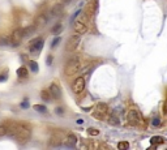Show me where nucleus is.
<instances>
[{
	"label": "nucleus",
	"mask_w": 167,
	"mask_h": 150,
	"mask_svg": "<svg viewBox=\"0 0 167 150\" xmlns=\"http://www.w3.org/2000/svg\"><path fill=\"white\" fill-rule=\"evenodd\" d=\"M34 110L38 111V112H46V107H44V106H42V104H35Z\"/></svg>",
	"instance_id": "20"
},
{
	"label": "nucleus",
	"mask_w": 167,
	"mask_h": 150,
	"mask_svg": "<svg viewBox=\"0 0 167 150\" xmlns=\"http://www.w3.org/2000/svg\"><path fill=\"white\" fill-rule=\"evenodd\" d=\"M127 119L131 125H137L140 120H141V116H140V113L136 110H129L127 113Z\"/></svg>",
	"instance_id": "7"
},
{
	"label": "nucleus",
	"mask_w": 167,
	"mask_h": 150,
	"mask_svg": "<svg viewBox=\"0 0 167 150\" xmlns=\"http://www.w3.org/2000/svg\"><path fill=\"white\" fill-rule=\"evenodd\" d=\"M48 90H50V93H51V97H54V98H60L62 92H60L59 85H56V84H51V86H50Z\"/></svg>",
	"instance_id": "11"
},
{
	"label": "nucleus",
	"mask_w": 167,
	"mask_h": 150,
	"mask_svg": "<svg viewBox=\"0 0 167 150\" xmlns=\"http://www.w3.org/2000/svg\"><path fill=\"white\" fill-rule=\"evenodd\" d=\"M108 111V106L106 103H98L95 107V112H94V116L95 117H99V119H102L105 116L106 113Z\"/></svg>",
	"instance_id": "8"
},
{
	"label": "nucleus",
	"mask_w": 167,
	"mask_h": 150,
	"mask_svg": "<svg viewBox=\"0 0 167 150\" xmlns=\"http://www.w3.org/2000/svg\"><path fill=\"white\" fill-rule=\"evenodd\" d=\"M8 133V125H0V137H3Z\"/></svg>",
	"instance_id": "17"
},
{
	"label": "nucleus",
	"mask_w": 167,
	"mask_h": 150,
	"mask_svg": "<svg viewBox=\"0 0 167 150\" xmlns=\"http://www.w3.org/2000/svg\"><path fill=\"white\" fill-rule=\"evenodd\" d=\"M59 42H60V37H56L55 39L52 40V43H51V47H52V48H55L56 44H59Z\"/></svg>",
	"instance_id": "24"
},
{
	"label": "nucleus",
	"mask_w": 167,
	"mask_h": 150,
	"mask_svg": "<svg viewBox=\"0 0 167 150\" xmlns=\"http://www.w3.org/2000/svg\"><path fill=\"white\" fill-rule=\"evenodd\" d=\"M9 43H11V39H8V38H1L0 39V46H7Z\"/></svg>",
	"instance_id": "23"
},
{
	"label": "nucleus",
	"mask_w": 167,
	"mask_h": 150,
	"mask_svg": "<svg viewBox=\"0 0 167 150\" xmlns=\"http://www.w3.org/2000/svg\"><path fill=\"white\" fill-rule=\"evenodd\" d=\"M128 147H129V144H128L127 141H121V142L118 144V149H120V150H127Z\"/></svg>",
	"instance_id": "16"
},
{
	"label": "nucleus",
	"mask_w": 167,
	"mask_h": 150,
	"mask_svg": "<svg viewBox=\"0 0 167 150\" xmlns=\"http://www.w3.org/2000/svg\"><path fill=\"white\" fill-rule=\"evenodd\" d=\"M29 67H30V69L33 70V72H37L38 70V63L37 61H29Z\"/></svg>",
	"instance_id": "18"
},
{
	"label": "nucleus",
	"mask_w": 167,
	"mask_h": 150,
	"mask_svg": "<svg viewBox=\"0 0 167 150\" xmlns=\"http://www.w3.org/2000/svg\"><path fill=\"white\" fill-rule=\"evenodd\" d=\"M17 76L21 77V78L28 77V69H26V67H20L19 69H17Z\"/></svg>",
	"instance_id": "13"
},
{
	"label": "nucleus",
	"mask_w": 167,
	"mask_h": 150,
	"mask_svg": "<svg viewBox=\"0 0 167 150\" xmlns=\"http://www.w3.org/2000/svg\"><path fill=\"white\" fill-rule=\"evenodd\" d=\"M51 61H52V58L48 56V59H47V64H51Z\"/></svg>",
	"instance_id": "29"
},
{
	"label": "nucleus",
	"mask_w": 167,
	"mask_h": 150,
	"mask_svg": "<svg viewBox=\"0 0 167 150\" xmlns=\"http://www.w3.org/2000/svg\"><path fill=\"white\" fill-rule=\"evenodd\" d=\"M152 124H153V125H154V127H158V125H159V124H161V120H159V119H157V117H155V119L152 121Z\"/></svg>",
	"instance_id": "25"
},
{
	"label": "nucleus",
	"mask_w": 167,
	"mask_h": 150,
	"mask_svg": "<svg viewBox=\"0 0 167 150\" xmlns=\"http://www.w3.org/2000/svg\"><path fill=\"white\" fill-rule=\"evenodd\" d=\"M81 42V35L80 34H76V35H72L68 39V43H67V50L68 51H74V50L78 47Z\"/></svg>",
	"instance_id": "6"
},
{
	"label": "nucleus",
	"mask_w": 167,
	"mask_h": 150,
	"mask_svg": "<svg viewBox=\"0 0 167 150\" xmlns=\"http://www.w3.org/2000/svg\"><path fill=\"white\" fill-rule=\"evenodd\" d=\"M150 142H152V145H158V144H162L163 142V138L161 137V136H154V137L150 138Z\"/></svg>",
	"instance_id": "14"
},
{
	"label": "nucleus",
	"mask_w": 167,
	"mask_h": 150,
	"mask_svg": "<svg viewBox=\"0 0 167 150\" xmlns=\"http://www.w3.org/2000/svg\"><path fill=\"white\" fill-rule=\"evenodd\" d=\"M4 80H7V74H5V76H4V74H1V76H0V81H4Z\"/></svg>",
	"instance_id": "28"
},
{
	"label": "nucleus",
	"mask_w": 167,
	"mask_h": 150,
	"mask_svg": "<svg viewBox=\"0 0 167 150\" xmlns=\"http://www.w3.org/2000/svg\"><path fill=\"white\" fill-rule=\"evenodd\" d=\"M24 37H25L24 29H16L12 33V37H11V46L17 47L21 43V40L24 39Z\"/></svg>",
	"instance_id": "3"
},
{
	"label": "nucleus",
	"mask_w": 167,
	"mask_h": 150,
	"mask_svg": "<svg viewBox=\"0 0 167 150\" xmlns=\"http://www.w3.org/2000/svg\"><path fill=\"white\" fill-rule=\"evenodd\" d=\"M87 133H89L90 136H98L99 135V131H98V129H94V128H89V129H87Z\"/></svg>",
	"instance_id": "22"
},
{
	"label": "nucleus",
	"mask_w": 167,
	"mask_h": 150,
	"mask_svg": "<svg viewBox=\"0 0 167 150\" xmlns=\"http://www.w3.org/2000/svg\"><path fill=\"white\" fill-rule=\"evenodd\" d=\"M84 89H85V80H84V77H77L73 81V84H72V90L76 94H81L84 92Z\"/></svg>",
	"instance_id": "5"
},
{
	"label": "nucleus",
	"mask_w": 167,
	"mask_h": 150,
	"mask_svg": "<svg viewBox=\"0 0 167 150\" xmlns=\"http://www.w3.org/2000/svg\"><path fill=\"white\" fill-rule=\"evenodd\" d=\"M62 29H63V26L60 24H58V25H55V26L52 28V33L54 34H59L60 31H62Z\"/></svg>",
	"instance_id": "19"
},
{
	"label": "nucleus",
	"mask_w": 167,
	"mask_h": 150,
	"mask_svg": "<svg viewBox=\"0 0 167 150\" xmlns=\"http://www.w3.org/2000/svg\"><path fill=\"white\" fill-rule=\"evenodd\" d=\"M76 144H77V137H76V135L69 133L68 137L65 138V145H67L68 147H74L76 146Z\"/></svg>",
	"instance_id": "12"
},
{
	"label": "nucleus",
	"mask_w": 167,
	"mask_h": 150,
	"mask_svg": "<svg viewBox=\"0 0 167 150\" xmlns=\"http://www.w3.org/2000/svg\"><path fill=\"white\" fill-rule=\"evenodd\" d=\"M43 44H44V42L42 38H35V39H33L30 42L29 48H30V51L33 54H38V52H40V50L43 48Z\"/></svg>",
	"instance_id": "4"
},
{
	"label": "nucleus",
	"mask_w": 167,
	"mask_h": 150,
	"mask_svg": "<svg viewBox=\"0 0 167 150\" xmlns=\"http://www.w3.org/2000/svg\"><path fill=\"white\" fill-rule=\"evenodd\" d=\"M40 97H42V99H43L44 102H48L50 99H51L50 98V97H51V93H50V90L48 92H47V90H43V92L40 93Z\"/></svg>",
	"instance_id": "15"
},
{
	"label": "nucleus",
	"mask_w": 167,
	"mask_h": 150,
	"mask_svg": "<svg viewBox=\"0 0 167 150\" xmlns=\"http://www.w3.org/2000/svg\"><path fill=\"white\" fill-rule=\"evenodd\" d=\"M73 30L76 34H85L87 31V28H86V25L84 24V22H80V21H76L73 24Z\"/></svg>",
	"instance_id": "10"
},
{
	"label": "nucleus",
	"mask_w": 167,
	"mask_h": 150,
	"mask_svg": "<svg viewBox=\"0 0 167 150\" xmlns=\"http://www.w3.org/2000/svg\"><path fill=\"white\" fill-rule=\"evenodd\" d=\"M78 69H80V59L78 56L74 55L73 58H71L65 65V73L67 74H74L77 73Z\"/></svg>",
	"instance_id": "2"
},
{
	"label": "nucleus",
	"mask_w": 167,
	"mask_h": 150,
	"mask_svg": "<svg viewBox=\"0 0 167 150\" xmlns=\"http://www.w3.org/2000/svg\"><path fill=\"white\" fill-rule=\"evenodd\" d=\"M11 137L16 138L20 142H25L30 138L31 135V129L29 124H25V123H17V124H13V125L8 127V133Z\"/></svg>",
	"instance_id": "1"
},
{
	"label": "nucleus",
	"mask_w": 167,
	"mask_h": 150,
	"mask_svg": "<svg viewBox=\"0 0 167 150\" xmlns=\"http://www.w3.org/2000/svg\"><path fill=\"white\" fill-rule=\"evenodd\" d=\"M55 112H56V113H62V112H63V110H62L60 107H58V108L55 110Z\"/></svg>",
	"instance_id": "27"
},
{
	"label": "nucleus",
	"mask_w": 167,
	"mask_h": 150,
	"mask_svg": "<svg viewBox=\"0 0 167 150\" xmlns=\"http://www.w3.org/2000/svg\"><path fill=\"white\" fill-rule=\"evenodd\" d=\"M60 12H62V5H59V7L56 5L55 8H54L52 11H51V15H52V16H56L58 13H60Z\"/></svg>",
	"instance_id": "21"
},
{
	"label": "nucleus",
	"mask_w": 167,
	"mask_h": 150,
	"mask_svg": "<svg viewBox=\"0 0 167 150\" xmlns=\"http://www.w3.org/2000/svg\"><path fill=\"white\" fill-rule=\"evenodd\" d=\"M108 123L111 125H119L120 124V115H118V110H112L108 117Z\"/></svg>",
	"instance_id": "9"
},
{
	"label": "nucleus",
	"mask_w": 167,
	"mask_h": 150,
	"mask_svg": "<svg viewBox=\"0 0 167 150\" xmlns=\"http://www.w3.org/2000/svg\"><path fill=\"white\" fill-rule=\"evenodd\" d=\"M21 107H22V108H28V107H29V102L26 101V99H25V101L21 103Z\"/></svg>",
	"instance_id": "26"
}]
</instances>
